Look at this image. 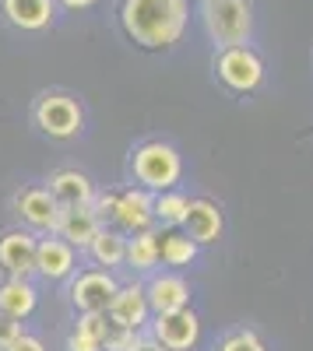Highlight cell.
<instances>
[{
  "label": "cell",
  "instance_id": "obj_1",
  "mask_svg": "<svg viewBox=\"0 0 313 351\" xmlns=\"http://www.w3.org/2000/svg\"><path fill=\"white\" fill-rule=\"evenodd\" d=\"M190 21V0H124L120 28L141 49L176 46Z\"/></svg>",
  "mask_w": 313,
  "mask_h": 351
},
{
  "label": "cell",
  "instance_id": "obj_2",
  "mask_svg": "<svg viewBox=\"0 0 313 351\" xmlns=\"http://www.w3.org/2000/svg\"><path fill=\"white\" fill-rule=\"evenodd\" d=\"M127 176H130V186H145L152 193L176 190L183 183V155L173 141L145 137L130 148Z\"/></svg>",
  "mask_w": 313,
  "mask_h": 351
},
{
  "label": "cell",
  "instance_id": "obj_3",
  "mask_svg": "<svg viewBox=\"0 0 313 351\" xmlns=\"http://www.w3.org/2000/svg\"><path fill=\"white\" fill-rule=\"evenodd\" d=\"M95 215L102 225L109 221L113 228H120L124 236L134 232H148L155 228V193L145 186H124V190H106L95 197Z\"/></svg>",
  "mask_w": 313,
  "mask_h": 351
},
{
  "label": "cell",
  "instance_id": "obj_4",
  "mask_svg": "<svg viewBox=\"0 0 313 351\" xmlns=\"http://www.w3.org/2000/svg\"><path fill=\"white\" fill-rule=\"evenodd\" d=\"M32 127L46 141H74L84 134V106L71 92H43L32 102Z\"/></svg>",
  "mask_w": 313,
  "mask_h": 351
},
{
  "label": "cell",
  "instance_id": "obj_5",
  "mask_svg": "<svg viewBox=\"0 0 313 351\" xmlns=\"http://www.w3.org/2000/svg\"><path fill=\"white\" fill-rule=\"evenodd\" d=\"M205 28L218 49L246 46L253 32V4L250 0H205Z\"/></svg>",
  "mask_w": 313,
  "mask_h": 351
},
{
  "label": "cell",
  "instance_id": "obj_6",
  "mask_svg": "<svg viewBox=\"0 0 313 351\" xmlns=\"http://www.w3.org/2000/svg\"><path fill=\"white\" fill-rule=\"evenodd\" d=\"M215 77L229 88L233 95H253L257 88L264 84V60L261 53L246 46H225L215 49Z\"/></svg>",
  "mask_w": 313,
  "mask_h": 351
},
{
  "label": "cell",
  "instance_id": "obj_7",
  "mask_svg": "<svg viewBox=\"0 0 313 351\" xmlns=\"http://www.w3.org/2000/svg\"><path fill=\"white\" fill-rule=\"evenodd\" d=\"M11 218L14 225L36 232V236H49L56 232V221H60V204L49 193L46 183H25L11 193Z\"/></svg>",
  "mask_w": 313,
  "mask_h": 351
},
{
  "label": "cell",
  "instance_id": "obj_8",
  "mask_svg": "<svg viewBox=\"0 0 313 351\" xmlns=\"http://www.w3.org/2000/svg\"><path fill=\"white\" fill-rule=\"evenodd\" d=\"M117 291H120V281L113 271L78 267V274L67 281V302L78 313H106Z\"/></svg>",
  "mask_w": 313,
  "mask_h": 351
},
{
  "label": "cell",
  "instance_id": "obj_9",
  "mask_svg": "<svg viewBox=\"0 0 313 351\" xmlns=\"http://www.w3.org/2000/svg\"><path fill=\"white\" fill-rule=\"evenodd\" d=\"M81 267V253L60 239L56 232L49 236H39V250H36V278L46 281V285H64L78 274Z\"/></svg>",
  "mask_w": 313,
  "mask_h": 351
},
{
  "label": "cell",
  "instance_id": "obj_10",
  "mask_svg": "<svg viewBox=\"0 0 313 351\" xmlns=\"http://www.w3.org/2000/svg\"><path fill=\"white\" fill-rule=\"evenodd\" d=\"M148 334L165 348V351H194L201 344V316L194 309H176V313H155Z\"/></svg>",
  "mask_w": 313,
  "mask_h": 351
},
{
  "label": "cell",
  "instance_id": "obj_11",
  "mask_svg": "<svg viewBox=\"0 0 313 351\" xmlns=\"http://www.w3.org/2000/svg\"><path fill=\"white\" fill-rule=\"evenodd\" d=\"M36 250L39 236L21 225L0 232V271L8 278H36Z\"/></svg>",
  "mask_w": 313,
  "mask_h": 351
},
{
  "label": "cell",
  "instance_id": "obj_12",
  "mask_svg": "<svg viewBox=\"0 0 313 351\" xmlns=\"http://www.w3.org/2000/svg\"><path fill=\"white\" fill-rule=\"evenodd\" d=\"M109 324L120 327V330H148L152 324V306H148V291H145V281H127L120 285V291L113 295L109 309Z\"/></svg>",
  "mask_w": 313,
  "mask_h": 351
},
{
  "label": "cell",
  "instance_id": "obj_13",
  "mask_svg": "<svg viewBox=\"0 0 313 351\" xmlns=\"http://www.w3.org/2000/svg\"><path fill=\"white\" fill-rule=\"evenodd\" d=\"M46 186L49 193L56 197V204L60 208H92L99 190H95V180L84 169L78 165H60V169H53L46 176Z\"/></svg>",
  "mask_w": 313,
  "mask_h": 351
},
{
  "label": "cell",
  "instance_id": "obj_14",
  "mask_svg": "<svg viewBox=\"0 0 313 351\" xmlns=\"http://www.w3.org/2000/svg\"><path fill=\"white\" fill-rule=\"evenodd\" d=\"M145 291H148L152 316H155V313L190 309V299H194V288H190V281H187L180 271H155V274H148Z\"/></svg>",
  "mask_w": 313,
  "mask_h": 351
},
{
  "label": "cell",
  "instance_id": "obj_15",
  "mask_svg": "<svg viewBox=\"0 0 313 351\" xmlns=\"http://www.w3.org/2000/svg\"><path fill=\"white\" fill-rule=\"evenodd\" d=\"M183 232L197 243V246H215L225 232V211L222 204L211 200V197H190V211H187V221H183Z\"/></svg>",
  "mask_w": 313,
  "mask_h": 351
},
{
  "label": "cell",
  "instance_id": "obj_16",
  "mask_svg": "<svg viewBox=\"0 0 313 351\" xmlns=\"http://www.w3.org/2000/svg\"><path fill=\"white\" fill-rule=\"evenodd\" d=\"M56 0H0V14L21 32H43L56 18Z\"/></svg>",
  "mask_w": 313,
  "mask_h": 351
},
{
  "label": "cell",
  "instance_id": "obj_17",
  "mask_svg": "<svg viewBox=\"0 0 313 351\" xmlns=\"http://www.w3.org/2000/svg\"><path fill=\"white\" fill-rule=\"evenodd\" d=\"M102 218L95 215V208H60V221H56V236L67 239L78 253H84L92 246V239L99 236Z\"/></svg>",
  "mask_w": 313,
  "mask_h": 351
},
{
  "label": "cell",
  "instance_id": "obj_18",
  "mask_svg": "<svg viewBox=\"0 0 313 351\" xmlns=\"http://www.w3.org/2000/svg\"><path fill=\"white\" fill-rule=\"evenodd\" d=\"M39 309V288L32 278H0V313H8L14 319H25Z\"/></svg>",
  "mask_w": 313,
  "mask_h": 351
},
{
  "label": "cell",
  "instance_id": "obj_19",
  "mask_svg": "<svg viewBox=\"0 0 313 351\" xmlns=\"http://www.w3.org/2000/svg\"><path fill=\"white\" fill-rule=\"evenodd\" d=\"M84 256L92 260V267L120 271V267H127V236L113 225H102L99 236L92 239V246L84 250Z\"/></svg>",
  "mask_w": 313,
  "mask_h": 351
},
{
  "label": "cell",
  "instance_id": "obj_20",
  "mask_svg": "<svg viewBox=\"0 0 313 351\" xmlns=\"http://www.w3.org/2000/svg\"><path fill=\"white\" fill-rule=\"evenodd\" d=\"M162 263V236L155 228L148 232H134V236H127V267L134 274H155Z\"/></svg>",
  "mask_w": 313,
  "mask_h": 351
},
{
  "label": "cell",
  "instance_id": "obj_21",
  "mask_svg": "<svg viewBox=\"0 0 313 351\" xmlns=\"http://www.w3.org/2000/svg\"><path fill=\"white\" fill-rule=\"evenodd\" d=\"M159 236H162V267H169V271H183L201 256V246H197L183 228H165Z\"/></svg>",
  "mask_w": 313,
  "mask_h": 351
},
{
  "label": "cell",
  "instance_id": "obj_22",
  "mask_svg": "<svg viewBox=\"0 0 313 351\" xmlns=\"http://www.w3.org/2000/svg\"><path fill=\"white\" fill-rule=\"evenodd\" d=\"M187 211H190V197L180 186L155 193V225H162V228H183Z\"/></svg>",
  "mask_w": 313,
  "mask_h": 351
},
{
  "label": "cell",
  "instance_id": "obj_23",
  "mask_svg": "<svg viewBox=\"0 0 313 351\" xmlns=\"http://www.w3.org/2000/svg\"><path fill=\"white\" fill-rule=\"evenodd\" d=\"M215 351H268V341L253 327H236V330L218 337Z\"/></svg>",
  "mask_w": 313,
  "mask_h": 351
},
{
  "label": "cell",
  "instance_id": "obj_24",
  "mask_svg": "<svg viewBox=\"0 0 313 351\" xmlns=\"http://www.w3.org/2000/svg\"><path fill=\"white\" fill-rule=\"evenodd\" d=\"M21 334H25L21 319H14V316H8V313H0V351H8Z\"/></svg>",
  "mask_w": 313,
  "mask_h": 351
},
{
  "label": "cell",
  "instance_id": "obj_25",
  "mask_svg": "<svg viewBox=\"0 0 313 351\" xmlns=\"http://www.w3.org/2000/svg\"><path fill=\"white\" fill-rule=\"evenodd\" d=\"M67 351H106V344H102L99 337H92V334L71 327V334H67Z\"/></svg>",
  "mask_w": 313,
  "mask_h": 351
},
{
  "label": "cell",
  "instance_id": "obj_26",
  "mask_svg": "<svg viewBox=\"0 0 313 351\" xmlns=\"http://www.w3.org/2000/svg\"><path fill=\"white\" fill-rule=\"evenodd\" d=\"M8 351H46V341H43L39 334H28V330H25Z\"/></svg>",
  "mask_w": 313,
  "mask_h": 351
},
{
  "label": "cell",
  "instance_id": "obj_27",
  "mask_svg": "<svg viewBox=\"0 0 313 351\" xmlns=\"http://www.w3.org/2000/svg\"><path fill=\"white\" fill-rule=\"evenodd\" d=\"M134 351H165V348H162V344H159V341H155L148 330H145V334H137V341H134Z\"/></svg>",
  "mask_w": 313,
  "mask_h": 351
},
{
  "label": "cell",
  "instance_id": "obj_28",
  "mask_svg": "<svg viewBox=\"0 0 313 351\" xmlns=\"http://www.w3.org/2000/svg\"><path fill=\"white\" fill-rule=\"evenodd\" d=\"M56 4L67 8V11H89V8L95 4V0H56Z\"/></svg>",
  "mask_w": 313,
  "mask_h": 351
}]
</instances>
